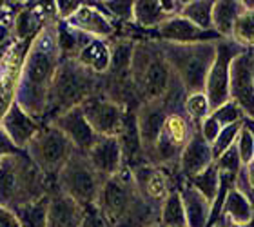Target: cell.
Wrapping results in <instances>:
<instances>
[{
	"mask_svg": "<svg viewBox=\"0 0 254 227\" xmlns=\"http://www.w3.org/2000/svg\"><path fill=\"white\" fill-rule=\"evenodd\" d=\"M59 22L48 24L33 38L31 48L22 64L18 89H16V104L40 124L48 122L51 85L60 62L59 33H57Z\"/></svg>",
	"mask_w": 254,
	"mask_h": 227,
	"instance_id": "obj_1",
	"label": "cell"
},
{
	"mask_svg": "<svg viewBox=\"0 0 254 227\" xmlns=\"http://www.w3.org/2000/svg\"><path fill=\"white\" fill-rule=\"evenodd\" d=\"M57 191V185L33 164L26 151L0 160V206L16 211Z\"/></svg>",
	"mask_w": 254,
	"mask_h": 227,
	"instance_id": "obj_2",
	"label": "cell"
},
{
	"mask_svg": "<svg viewBox=\"0 0 254 227\" xmlns=\"http://www.w3.org/2000/svg\"><path fill=\"white\" fill-rule=\"evenodd\" d=\"M96 93H102V76H96L82 68L74 58L60 57L53 85H51L49 115L46 124H49L55 116L82 106L89 96Z\"/></svg>",
	"mask_w": 254,
	"mask_h": 227,
	"instance_id": "obj_3",
	"label": "cell"
},
{
	"mask_svg": "<svg viewBox=\"0 0 254 227\" xmlns=\"http://www.w3.org/2000/svg\"><path fill=\"white\" fill-rule=\"evenodd\" d=\"M175 80L169 64L165 60L158 40L140 42L134 46L131 62V82L138 100H162Z\"/></svg>",
	"mask_w": 254,
	"mask_h": 227,
	"instance_id": "obj_4",
	"label": "cell"
},
{
	"mask_svg": "<svg viewBox=\"0 0 254 227\" xmlns=\"http://www.w3.org/2000/svg\"><path fill=\"white\" fill-rule=\"evenodd\" d=\"M160 42V40H158ZM162 53L171 71L184 85L187 95L205 93L207 75L216 57V42L200 44H169L160 42Z\"/></svg>",
	"mask_w": 254,
	"mask_h": 227,
	"instance_id": "obj_5",
	"label": "cell"
},
{
	"mask_svg": "<svg viewBox=\"0 0 254 227\" xmlns=\"http://www.w3.org/2000/svg\"><path fill=\"white\" fill-rule=\"evenodd\" d=\"M104 182L106 180L96 173L87 156L80 151H74L57 176V191L69 196L78 206L85 207L96 204Z\"/></svg>",
	"mask_w": 254,
	"mask_h": 227,
	"instance_id": "obj_6",
	"label": "cell"
},
{
	"mask_svg": "<svg viewBox=\"0 0 254 227\" xmlns=\"http://www.w3.org/2000/svg\"><path fill=\"white\" fill-rule=\"evenodd\" d=\"M76 149L73 144L64 137L62 133L51 124H44L42 129L37 133L27 146L26 153L33 160V164L48 176L49 182L57 185V176L73 156Z\"/></svg>",
	"mask_w": 254,
	"mask_h": 227,
	"instance_id": "obj_7",
	"label": "cell"
},
{
	"mask_svg": "<svg viewBox=\"0 0 254 227\" xmlns=\"http://www.w3.org/2000/svg\"><path fill=\"white\" fill-rule=\"evenodd\" d=\"M194 129L196 126L190 124L184 109L169 111L158 142L154 144V148L145 154V164L158 165V167H165V169L176 167L182 151L190 140Z\"/></svg>",
	"mask_w": 254,
	"mask_h": 227,
	"instance_id": "obj_8",
	"label": "cell"
},
{
	"mask_svg": "<svg viewBox=\"0 0 254 227\" xmlns=\"http://www.w3.org/2000/svg\"><path fill=\"white\" fill-rule=\"evenodd\" d=\"M242 51H245V49L234 42L233 38H220L216 42V57H214V62L209 69L205 82V95L209 98L212 111L231 100V93H229L231 66H233L234 58Z\"/></svg>",
	"mask_w": 254,
	"mask_h": 227,
	"instance_id": "obj_9",
	"label": "cell"
},
{
	"mask_svg": "<svg viewBox=\"0 0 254 227\" xmlns=\"http://www.w3.org/2000/svg\"><path fill=\"white\" fill-rule=\"evenodd\" d=\"M82 113L98 137H117L122 127L126 107L104 93L89 96L82 104Z\"/></svg>",
	"mask_w": 254,
	"mask_h": 227,
	"instance_id": "obj_10",
	"label": "cell"
},
{
	"mask_svg": "<svg viewBox=\"0 0 254 227\" xmlns=\"http://www.w3.org/2000/svg\"><path fill=\"white\" fill-rule=\"evenodd\" d=\"M231 100L244 111L245 116L254 118V57L253 49H245L233 60L231 66Z\"/></svg>",
	"mask_w": 254,
	"mask_h": 227,
	"instance_id": "obj_11",
	"label": "cell"
},
{
	"mask_svg": "<svg viewBox=\"0 0 254 227\" xmlns=\"http://www.w3.org/2000/svg\"><path fill=\"white\" fill-rule=\"evenodd\" d=\"M131 174L140 198L151 207H156V209H160L162 202L167 198L171 191L176 189L173 185L169 169H165V167L140 164L136 167H132Z\"/></svg>",
	"mask_w": 254,
	"mask_h": 227,
	"instance_id": "obj_12",
	"label": "cell"
},
{
	"mask_svg": "<svg viewBox=\"0 0 254 227\" xmlns=\"http://www.w3.org/2000/svg\"><path fill=\"white\" fill-rule=\"evenodd\" d=\"M64 24L85 37L100 40H111L117 35V22L102 9L100 2H82L78 11Z\"/></svg>",
	"mask_w": 254,
	"mask_h": 227,
	"instance_id": "obj_13",
	"label": "cell"
},
{
	"mask_svg": "<svg viewBox=\"0 0 254 227\" xmlns=\"http://www.w3.org/2000/svg\"><path fill=\"white\" fill-rule=\"evenodd\" d=\"M51 126H55L62 133L64 137L67 138L69 142L73 144V148L80 153H87L95 142L98 140V135L93 131V127L89 126V122L85 120L82 107H73L69 111L62 113V115L55 116L53 120L49 122Z\"/></svg>",
	"mask_w": 254,
	"mask_h": 227,
	"instance_id": "obj_14",
	"label": "cell"
},
{
	"mask_svg": "<svg viewBox=\"0 0 254 227\" xmlns=\"http://www.w3.org/2000/svg\"><path fill=\"white\" fill-rule=\"evenodd\" d=\"M154 31H156V40L169 44H200L220 40V35H216L214 31H203L182 15L167 18Z\"/></svg>",
	"mask_w": 254,
	"mask_h": 227,
	"instance_id": "obj_15",
	"label": "cell"
},
{
	"mask_svg": "<svg viewBox=\"0 0 254 227\" xmlns=\"http://www.w3.org/2000/svg\"><path fill=\"white\" fill-rule=\"evenodd\" d=\"M169 111H173V109H169V106L164 100L143 102L142 106L136 109V122L143 148V158L154 148V144L158 142Z\"/></svg>",
	"mask_w": 254,
	"mask_h": 227,
	"instance_id": "obj_16",
	"label": "cell"
},
{
	"mask_svg": "<svg viewBox=\"0 0 254 227\" xmlns=\"http://www.w3.org/2000/svg\"><path fill=\"white\" fill-rule=\"evenodd\" d=\"M85 156L104 180L111 178L126 167L122 148L117 137H98L95 146L85 153Z\"/></svg>",
	"mask_w": 254,
	"mask_h": 227,
	"instance_id": "obj_17",
	"label": "cell"
},
{
	"mask_svg": "<svg viewBox=\"0 0 254 227\" xmlns=\"http://www.w3.org/2000/svg\"><path fill=\"white\" fill-rule=\"evenodd\" d=\"M212 162H214V156H212L211 144L203 140V137H201L198 127H196L190 140L187 142L184 151H182L178 165H176L178 178L182 180L192 178L194 174L201 173L205 167H209Z\"/></svg>",
	"mask_w": 254,
	"mask_h": 227,
	"instance_id": "obj_18",
	"label": "cell"
},
{
	"mask_svg": "<svg viewBox=\"0 0 254 227\" xmlns=\"http://www.w3.org/2000/svg\"><path fill=\"white\" fill-rule=\"evenodd\" d=\"M42 126L44 124L35 120L31 115H27L16 102L11 106L9 111L5 113L4 120L0 122V127L11 138V142L22 151H26L29 142L37 137V133L42 129Z\"/></svg>",
	"mask_w": 254,
	"mask_h": 227,
	"instance_id": "obj_19",
	"label": "cell"
},
{
	"mask_svg": "<svg viewBox=\"0 0 254 227\" xmlns=\"http://www.w3.org/2000/svg\"><path fill=\"white\" fill-rule=\"evenodd\" d=\"M120 148L124 154V165L132 169L140 164H145L143 158V148L142 140H140V131H138L136 122V107H126V115H124L122 127L120 133L117 135Z\"/></svg>",
	"mask_w": 254,
	"mask_h": 227,
	"instance_id": "obj_20",
	"label": "cell"
},
{
	"mask_svg": "<svg viewBox=\"0 0 254 227\" xmlns=\"http://www.w3.org/2000/svg\"><path fill=\"white\" fill-rule=\"evenodd\" d=\"M74 60L96 76H104L111 68V42L85 37Z\"/></svg>",
	"mask_w": 254,
	"mask_h": 227,
	"instance_id": "obj_21",
	"label": "cell"
},
{
	"mask_svg": "<svg viewBox=\"0 0 254 227\" xmlns=\"http://www.w3.org/2000/svg\"><path fill=\"white\" fill-rule=\"evenodd\" d=\"M82 206L60 191H53L48 227H82Z\"/></svg>",
	"mask_w": 254,
	"mask_h": 227,
	"instance_id": "obj_22",
	"label": "cell"
},
{
	"mask_svg": "<svg viewBox=\"0 0 254 227\" xmlns=\"http://www.w3.org/2000/svg\"><path fill=\"white\" fill-rule=\"evenodd\" d=\"M176 187L180 191L182 202H184L187 227H207L209 215H211V202L196 189H192L186 180H182L180 185Z\"/></svg>",
	"mask_w": 254,
	"mask_h": 227,
	"instance_id": "obj_23",
	"label": "cell"
},
{
	"mask_svg": "<svg viewBox=\"0 0 254 227\" xmlns=\"http://www.w3.org/2000/svg\"><path fill=\"white\" fill-rule=\"evenodd\" d=\"M244 4L242 0H216L212 7V29L220 38L233 37L234 24L238 16L244 13Z\"/></svg>",
	"mask_w": 254,
	"mask_h": 227,
	"instance_id": "obj_24",
	"label": "cell"
},
{
	"mask_svg": "<svg viewBox=\"0 0 254 227\" xmlns=\"http://www.w3.org/2000/svg\"><path fill=\"white\" fill-rule=\"evenodd\" d=\"M222 220H225L229 226H249L254 222V209L249 198L236 187L227 193L222 209Z\"/></svg>",
	"mask_w": 254,
	"mask_h": 227,
	"instance_id": "obj_25",
	"label": "cell"
},
{
	"mask_svg": "<svg viewBox=\"0 0 254 227\" xmlns=\"http://www.w3.org/2000/svg\"><path fill=\"white\" fill-rule=\"evenodd\" d=\"M167 18H171V16L164 11L160 0H138V2H134L132 24L145 27V29H156Z\"/></svg>",
	"mask_w": 254,
	"mask_h": 227,
	"instance_id": "obj_26",
	"label": "cell"
},
{
	"mask_svg": "<svg viewBox=\"0 0 254 227\" xmlns=\"http://www.w3.org/2000/svg\"><path fill=\"white\" fill-rule=\"evenodd\" d=\"M158 227H187L186 209L178 187L167 195L158 213Z\"/></svg>",
	"mask_w": 254,
	"mask_h": 227,
	"instance_id": "obj_27",
	"label": "cell"
},
{
	"mask_svg": "<svg viewBox=\"0 0 254 227\" xmlns=\"http://www.w3.org/2000/svg\"><path fill=\"white\" fill-rule=\"evenodd\" d=\"M49 206H51V193L13 213H15L20 227H48Z\"/></svg>",
	"mask_w": 254,
	"mask_h": 227,
	"instance_id": "obj_28",
	"label": "cell"
},
{
	"mask_svg": "<svg viewBox=\"0 0 254 227\" xmlns=\"http://www.w3.org/2000/svg\"><path fill=\"white\" fill-rule=\"evenodd\" d=\"M212 7H214L212 0H190L184 4L180 15L186 16L187 20L203 31H214L212 29Z\"/></svg>",
	"mask_w": 254,
	"mask_h": 227,
	"instance_id": "obj_29",
	"label": "cell"
},
{
	"mask_svg": "<svg viewBox=\"0 0 254 227\" xmlns=\"http://www.w3.org/2000/svg\"><path fill=\"white\" fill-rule=\"evenodd\" d=\"M186 182L192 189H196L200 195H203L207 200L212 204V200H214L218 195V189H220V169H218L216 164L212 162L209 167H205L201 173L194 174L192 178L186 180Z\"/></svg>",
	"mask_w": 254,
	"mask_h": 227,
	"instance_id": "obj_30",
	"label": "cell"
},
{
	"mask_svg": "<svg viewBox=\"0 0 254 227\" xmlns=\"http://www.w3.org/2000/svg\"><path fill=\"white\" fill-rule=\"evenodd\" d=\"M184 113H186V116L190 120L192 126H200L201 122L212 113L211 104H209V98H207L205 93L201 91V93H190V95H187L186 100H184Z\"/></svg>",
	"mask_w": 254,
	"mask_h": 227,
	"instance_id": "obj_31",
	"label": "cell"
},
{
	"mask_svg": "<svg viewBox=\"0 0 254 227\" xmlns=\"http://www.w3.org/2000/svg\"><path fill=\"white\" fill-rule=\"evenodd\" d=\"M231 38L244 49H254V11L244 9L234 24Z\"/></svg>",
	"mask_w": 254,
	"mask_h": 227,
	"instance_id": "obj_32",
	"label": "cell"
},
{
	"mask_svg": "<svg viewBox=\"0 0 254 227\" xmlns=\"http://www.w3.org/2000/svg\"><path fill=\"white\" fill-rule=\"evenodd\" d=\"M100 5L115 22L132 24L134 2H131V0H107V2H100Z\"/></svg>",
	"mask_w": 254,
	"mask_h": 227,
	"instance_id": "obj_33",
	"label": "cell"
},
{
	"mask_svg": "<svg viewBox=\"0 0 254 227\" xmlns=\"http://www.w3.org/2000/svg\"><path fill=\"white\" fill-rule=\"evenodd\" d=\"M242 124H244V122H240V124H233V126L223 127L222 131H220V135L216 137V140L211 144L212 156H214V160H216L218 156H222L225 151H229L231 148H234V146H236V138H238V135H240Z\"/></svg>",
	"mask_w": 254,
	"mask_h": 227,
	"instance_id": "obj_34",
	"label": "cell"
},
{
	"mask_svg": "<svg viewBox=\"0 0 254 227\" xmlns=\"http://www.w3.org/2000/svg\"><path fill=\"white\" fill-rule=\"evenodd\" d=\"M211 115L216 118L218 124H220L222 127L233 126V124H240V122H244V118H245L244 111H242L233 100H229L227 104H223V106H220L218 109H214Z\"/></svg>",
	"mask_w": 254,
	"mask_h": 227,
	"instance_id": "obj_35",
	"label": "cell"
},
{
	"mask_svg": "<svg viewBox=\"0 0 254 227\" xmlns=\"http://www.w3.org/2000/svg\"><path fill=\"white\" fill-rule=\"evenodd\" d=\"M214 164H216V167L220 169V173L231 174V176H234V178L238 176V173L242 171V167H244L242 160H240V154H238L236 146L231 148L229 151H225L222 156H218V158L214 160Z\"/></svg>",
	"mask_w": 254,
	"mask_h": 227,
	"instance_id": "obj_36",
	"label": "cell"
},
{
	"mask_svg": "<svg viewBox=\"0 0 254 227\" xmlns=\"http://www.w3.org/2000/svg\"><path fill=\"white\" fill-rule=\"evenodd\" d=\"M236 149H238L240 160L244 165H249L251 162H254V138L244 124H242L240 135L236 138Z\"/></svg>",
	"mask_w": 254,
	"mask_h": 227,
	"instance_id": "obj_37",
	"label": "cell"
},
{
	"mask_svg": "<svg viewBox=\"0 0 254 227\" xmlns=\"http://www.w3.org/2000/svg\"><path fill=\"white\" fill-rule=\"evenodd\" d=\"M82 227H111V224L107 222V218L104 217V213L100 211V207L96 204L82 207Z\"/></svg>",
	"mask_w": 254,
	"mask_h": 227,
	"instance_id": "obj_38",
	"label": "cell"
},
{
	"mask_svg": "<svg viewBox=\"0 0 254 227\" xmlns=\"http://www.w3.org/2000/svg\"><path fill=\"white\" fill-rule=\"evenodd\" d=\"M222 129H223V127L218 124V120L212 115L207 116L205 120L198 126V131H200V135L203 137V140H205V142H209V144H212L214 140H216V137L220 135V131H222Z\"/></svg>",
	"mask_w": 254,
	"mask_h": 227,
	"instance_id": "obj_39",
	"label": "cell"
},
{
	"mask_svg": "<svg viewBox=\"0 0 254 227\" xmlns=\"http://www.w3.org/2000/svg\"><path fill=\"white\" fill-rule=\"evenodd\" d=\"M80 5H82V2H78V0H59V2H55L59 20L60 22L69 20V18H71V16L78 11Z\"/></svg>",
	"mask_w": 254,
	"mask_h": 227,
	"instance_id": "obj_40",
	"label": "cell"
},
{
	"mask_svg": "<svg viewBox=\"0 0 254 227\" xmlns=\"http://www.w3.org/2000/svg\"><path fill=\"white\" fill-rule=\"evenodd\" d=\"M22 149H18L15 144L11 142V138L5 135V131L0 127V160L7 156V154H13V153H18Z\"/></svg>",
	"mask_w": 254,
	"mask_h": 227,
	"instance_id": "obj_41",
	"label": "cell"
},
{
	"mask_svg": "<svg viewBox=\"0 0 254 227\" xmlns=\"http://www.w3.org/2000/svg\"><path fill=\"white\" fill-rule=\"evenodd\" d=\"M15 37H13V29L7 24H2L0 22V51H5L13 44Z\"/></svg>",
	"mask_w": 254,
	"mask_h": 227,
	"instance_id": "obj_42",
	"label": "cell"
},
{
	"mask_svg": "<svg viewBox=\"0 0 254 227\" xmlns=\"http://www.w3.org/2000/svg\"><path fill=\"white\" fill-rule=\"evenodd\" d=\"M0 227H20L15 213L0 206Z\"/></svg>",
	"mask_w": 254,
	"mask_h": 227,
	"instance_id": "obj_43",
	"label": "cell"
},
{
	"mask_svg": "<svg viewBox=\"0 0 254 227\" xmlns=\"http://www.w3.org/2000/svg\"><path fill=\"white\" fill-rule=\"evenodd\" d=\"M244 126L247 127L251 131V135H253V138H254V118H249V116H245L244 118Z\"/></svg>",
	"mask_w": 254,
	"mask_h": 227,
	"instance_id": "obj_44",
	"label": "cell"
},
{
	"mask_svg": "<svg viewBox=\"0 0 254 227\" xmlns=\"http://www.w3.org/2000/svg\"><path fill=\"white\" fill-rule=\"evenodd\" d=\"M212 227H227V222H225V220H220V222H216Z\"/></svg>",
	"mask_w": 254,
	"mask_h": 227,
	"instance_id": "obj_45",
	"label": "cell"
},
{
	"mask_svg": "<svg viewBox=\"0 0 254 227\" xmlns=\"http://www.w3.org/2000/svg\"><path fill=\"white\" fill-rule=\"evenodd\" d=\"M227 227H254V222L249 224V226H229V224H227Z\"/></svg>",
	"mask_w": 254,
	"mask_h": 227,
	"instance_id": "obj_46",
	"label": "cell"
},
{
	"mask_svg": "<svg viewBox=\"0 0 254 227\" xmlns=\"http://www.w3.org/2000/svg\"><path fill=\"white\" fill-rule=\"evenodd\" d=\"M4 53L5 51H0V68H2V58H4Z\"/></svg>",
	"mask_w": 254,
	"mask_h": 227,
	"instance_id": "obj_47",
	"label": "cell"
},
{
	"mask_svg": "<svg viewBox=\"0 0 254 227\" xmlns=\"http://www.w3.org/2000/svg\"><path fill=\"white\" fill-rule=\"evenodd\" d=\"M253 57H254V49H253Z\"/></svg>",
	"mask_w": 254,
	"mask_h": 227,
	"instance_id": "obj_48",
	"label": "cell"
},
{
	"mask_svg": "<svg viewBox=\"0 0 254 227\" xmlns=\"http://www.w3.org/2000/svg\"><path fill=\"white\" fill-rule=\"evenodd\" d=\"M156 227H158V226H156Z\"/></svg>",
	"mask_w": 254,
	"mask_h": 227,
	"instance_id": "obj_49",
	"label": "cell"
}]
</instances>
